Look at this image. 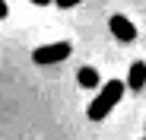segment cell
Instances as JSON below:
<instances>
[{
	"label": "cell",
	"mask_w": 146,
	"mask_h": 140,
	"mask_svg": "<svg viewBox=\"0 0 146 140\" xmlns=\"http://www.w3.org/2000/svg\"><path fill=\"white\" fill-rule=\"evenodd\" d=\"M70 51H73V45H70V41L41 45V48H35V51H32V61H35V64H41V67H48V64H60V61H67V57H70Z\"/></svg>",
	"instance_id": "obj_2"
},
{
	"label": "cell",
	"mask_w": 146,
	"mask_h": 140,
	"mask_svg": "<svg viewBox=\"0 0 146 140\" xmlns=\"http://www.w3.org/2000/svg\"><path fill=\"white\" fill-rule=\"evenodd\" d=\"M10 16V3H7V0H0V19H7Z\"/></svg>",
	"instance_id": "obj_7"
},
{
	"label": "cell",
	"mask_w": 146,
	"mask_h": 140,
	"mask_svg": "<svg viewBox=\"0 0 146 140\" xmlns=\"http://www.w3.org/2000/svg\"><path fill=\"white\" fill-rule=\"evenodd\" d=\"M108 29H111V35H114L117 41H133V38H137V26H133L127 16H121V13L108 19Z\"/></svg>",
	"instance_id": "obj_3"
},
{
	"label": "cell",
	"mask_w": 146,
	"mask_h": 140,
	"mask_svg": "<svg viewBox=\"0 0 146 140\" xmlns=\"http://www.w3.org/2000/svg\"><path fill=\"white\" fill-rule=\"evenodd\" d=\"M80 3H83V0H54V7H60V10H73Z\"/></svg>",
	"instance_id": "obj_6"
},
{
	"label": "cell",
	"mask_w": 146,
	"mask_h": 140,
	"mask_svg": "<svg viewBox=\"0 0 146 140\" xmlns=\"http://www.w3.org/2000/svg\"><path fill=\"white\" fill-rule=\"evenodd\" d=\"M76 86H83V89H99V86H102L99 70H95V67H80V70H76Z\"/></svg>",
	"instance_id": "obj_5"
},
{
	"label": "cell",
	"mask_w": 146,
	"mask_h": 140,
	"mask_svg": "<svg viewBox=\"0 0 146 140\" xmlns=\"http://www.w3.org/2000/svg\"><path fill=\"white\" fill-rule=\"evenodd\" d=\"M143 140H146V137H143Z\"/></svg>",
	"instance_id": "obj_9"
},
{
	"label": "cell",
	"mask_w": 146,
	"mask_h": 140,
	"mask_svg": "<svg viewBox=\"0 0 146 140\" xmlns=\"http://www.w3.org/2000/svg\"><path fill=\"white\" fill-rule=\"evenodd\" d=\"M143 86H146V64H143V61H133L130 70H127V89L140 92Z\"/></svg>",
	"instance_id": "obj_4"
},
{
	"label": "cell",
	"mask_w": 146,
	"mask_h": 140,
	"mask_svg": "<svg viewBox=\"0 0 146 140\" xmlns=\"http://www.w3.org/2000/svg\"><path fill=\"white\" fill-rule=\"evenodd\" d=\"M124 89H127L124 80H108V83H102V92L89 102V111H86V115H89V121H102V118H108L111 108L121 102Z\"/></svg>",
	"instance_id": "obj_1"
},
{
	"label": "cell",
	"mask_w": 146,
	"mask_h": 140,
	"mask_svg": "<svg viewBox=\"0 0 146 140\" xmlns=\"http://www.w3.org/2000/svg\"><path fill=\"white\" fill-rule=\"evenodd\" d=\"M32 3H35V7H48V3H51V0H32Z\"/></svg>",
	"instance_id": "obj_8"
}]
</instances>
